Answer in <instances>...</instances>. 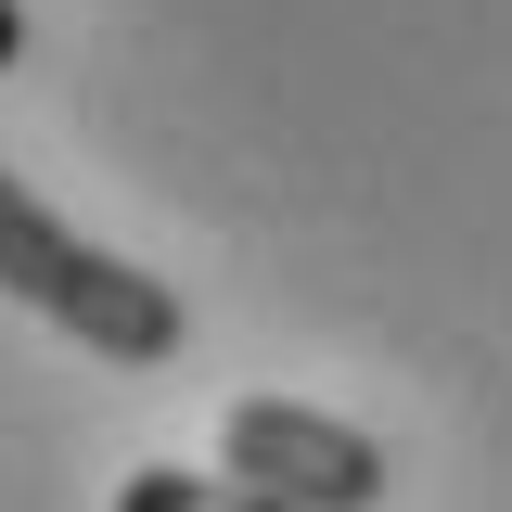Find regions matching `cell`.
I'll list each match as a JSON object with an SVG mask.
<instances>
[{
    "label": "cell",
    "mask_w": 512,
    "mask_h": 512,
    "mask_svg": "<svg viewBox=\"0 0 512 512\" xmlns=\"http://www.w3.org/2000/svg\"><path fill=\"white\" fill-rule=\"evenodd\" d=\"M13 64H26V13L0 0V77H13Z\"/></svg>",
    "instance_id": "obj_4"
},
{
    "label": "cell",
    "mask_w": 512,
    "mask_h": 512,
    "mask_svg": "<svg viewBox=\"0 0 512 512\" xmlns=\"http://www.w3.org/2000/svg\"><path fill=\"white\" fill-rule=\"evenodd\" d=\"M0 295L13 308H39L52 333H77L90 359H116V372H154V359H180V295L154 282V269H128V256L77 244L39 192L0 167Z\"/></svg>",
    "instance_id": "obj_1"
},
{
    "label": "cell",
    "mask_w": 512,
    "mask_h": 512,
    "mask_svg": "<svg viewBox=\"0 0 512 512\" xmlns=\"http://www.w3.org/2000/svg\"><path fill=\"white\" fill-rule=\"evenodd\" d=\"M116 512H295V500H269L244 474H128Z\"/></svg>",
    "instance_id": "obj_3"
},
{
    "label": "cell",
    "mask_w": 512,
    "mask_h": 512,
    "mask_svg": "<svg viewBox=\"0 0 512 512\" xmlns=\"http://www.w3.org/2000/svg\"><path fill=\"white\" fill-rule=\"evenodd\" d=\"M218 474H244V487H269L295 512H384V487H397V461L359 423L308 410V397H244L218 423Z\"/></svg>",
    "instance_id": "obj_2"
}]
</instances>
